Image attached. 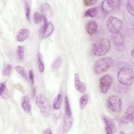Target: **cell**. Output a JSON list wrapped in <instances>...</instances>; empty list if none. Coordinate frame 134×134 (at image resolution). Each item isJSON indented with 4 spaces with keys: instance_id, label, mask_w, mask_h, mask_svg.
Instances as JSON below:
<instances>
[{
    "instance_id": "6da1fadb",
    "label": "cell",
    "mask_w": 134,
    "mask_h": 134,
    "mask_svg": "<svg viewBox=\"0 0 134 134\" xmlns=\"http://www.w3.org/2000/svg\"><path fill=\"white\" fill-rule=\"evenodd\" d=\"M111 48L110 41L106 38L100 39L93 44L92 52L96 57H101L106 54Z\"/></svg>"
},
{
    "instance_id": "277c9868",
    "label": "cell",
    "mask_w": 134,
    "mask_h": 134,
    "mask_svg": "<svg viewBox=\"0 0 134 134\" xmlns=\"http://www.w3.org/2000/svg\"><path fill=\"white\" fill-rule=\"evenodd\" d=\"M114 61L111 57H104L98 59L94 65V72L96 74H100L108 70L112 65Z\"/></svg>"
},
{
    "instance_id": "9a60e30c",
    "label": "cell",
    "mask_w": 134,
    "mask_h": 134,
    "mask_svg": "<svg viewBox=\"0 0 134 134\" xmlns=\"http://www.w3.org/2000/svg\"><path fill=\"white\" fill-rule=\"evenodd\" d=\"M30 31L26 28H23L19 30L16 36V39L18 42H23L26 40L29 37Z\"/></svg>"
},
{
    "instance_id": "ffe728a7",
    "label": "cell",
    "mask_w": 134,
    "mask_h": 134,
    "mask_svg": "<svg viewBox=\"0 0 134 134\" xmlns=\"http://www.w3.org/2000/svg\"><path fill=\"white\" fill-rule=\"evenodd\" d=\"M62 100V95L61 93H59L57 94L55 98L54 99L52 107L55 110H59L61 106Z\"/></svg>"
},
{
    "instance_id": "1f68e13d",
    "label": "cell",
    "mask_w": 134,
    "mask_h": 134,
    "mask_svg": "<svg viewBox=\"0 0 134 134\" xmlns=\"http://www.w3.org/2000/svg\"><path fill=\"white\" fill-rule=\"evenodd\" d=\"M83 4L86 6H91L95 4L97 1L96 0H84L83 1Z\"/></svg>"
},
{
    "instance_id": "4316f807",
    "label": "cell",
    "mask_w": 134,
    "mask_h": 134,
    "mask_svg": "<svg viewBox=\"0 0 134 134\" xmlns=\"http://www.w3.org/2000/svg\"><path fill=\"white\" fill-rule=\"evenodd\" d=\"M133 4L134 1H128L126 3V7L127 10L129 14L132 16H134V11H133Z\"/></svg>"
},
{
    "instance_id": "4fadbf2b",
    "label": "cell",
    "mask_w": 134,
    "mask_h": 134,
    "mask_svg": "<svg viewBox=\"0 0 134 134\" xmlns=\"http://www.w3.org/2000/svg\"><path fill=\"white\" fill-rule=\"evenodd\" d=\"M74 86L77 91L82 94H84L86 91V86L84 83L82 82L80 80L79 74L76 73L74 74Z\"/></svg>"
},
{
    "instance_id": "30bf717a",
    "label": "cell",
    "mask_w": 134,
    "mask_h": 134,
    "mask_svg": "<svg viewBox=\"0 0 134 134\" xmlns=\"http://www.w3.org/2000/svg\"><path fill=\"white\" fill-rule=\"evenodd\" d=\"M113 79L108 74L103 75L99 80V88L100 92L103 94H106L110 87Z\"/></svg>"
},
{
    "instance_id": "f546056e",
    "label": "cell",
    "mask_w": 134,
    "mask_h": 134,
    "mask_svg": "<svg viewBox=\"0 0 134 134\" xmlns=\"http://www.w3.org/2000/svg\"><path fill=\"white\" fill-rule=\"evenodd\" d=\"M12 71V65L10 64H7L5 65L3 69V74L5 76H8L10 74Z\"/></svg>"
},
{
    "instance_id": "836d02e7",
    "label": "cell",
    "mask_w": 134,
    "mask_h": 134,
    "mask_svg": "<svg viewBox=\"0 0 134 134\" xmlns=\"http://www.w3.org/2000/svg\"><path fill=\"white\" fill-rule=\"evenodd\" d=\"M32 96L34 97L35 96V93H36V88H35V87H32Z\"/></svg>"
},
{
    "instance_id": "5b68a950",
    "label": "cell",
    "mask_w": 134,
    "mask_h": 134,
    "mask_svg": "<svg viewBox=\"0 0 134 134\" xmlns=\"http://www.w3.org/2000/svg\"><path fill=\"white\" fill-rule=\"evenodd\" d=\"M63 129L65 132H68L72 127L73 119L72 112L70 105L68 96L65 95L64 97V116Z\"/></svg>"
},
{
    "instance_id": "603a6c76",
    "label": "cell",
    "mask_w": 134,
    "mask_h": 134,
    "mask_svg": "<svg viewBox=\"0 0 134 134\" xmlns=\"http://www.w3.org/2000/svg\"><path fill=\"white\" fill-rule=\"evenodd\" d=\"M24 53H25V48L22 46H18L16 49V54L18 59L22 62L24 59Z\"/></svg>"
},
{
    "instance_id": "e0dca14e",
    "label": "cell",
    "mask_w": 134,
    "mask_h": 134,
    "mask_svg": "<svg viewBox=\"0 0 134 134\" xmlns=\"http://www.w3.org/2000/svg\"><path fill=\"white\" fill-rule=\"evenodd\" d=\"M40 12L41 14L47 18L51 17L53 13L51 6L47 3H44L41 5Z\"/></svg>"
},
{
    "instance_id": "2e32d148",
    "label": "cell",
    "mask_w": 134,
    "mask_h": 134,
    "mask_svg": "<svg viewBox=\"0 0 134 134\" xmlns=\"http://www.w3.org/2000/svg\"><path fill=\"white\" fill-rule=\"evenodd\" d=\"M111 40L113 43L117 47L122 46L125 42L124 37L123 35L120 32L113 34L111 36Z\"/></svg>"
},
{
    "instance_id": "d6a6232c",
    "label": "cell",
    "mask_w": 134,
    "mask_h": 134,
    "mask_svg": "<svg viewBox=\"0 0 134 134\" xmlns=\"http://www.w3.org/2000/svg\"><path fill=\"white\" fill-rule=\"evenodd\" d=\"M42 133L43 134H51L52 133V131L50 128H46L43 130Z\"/></svg>"
},
{
    "instance_id": "d4e9b609",
    "label": "cell",
    "mask_w": 134,
    "mask_h": 134,
    "mask_svg": "<svg viewBox=\"0 0 134 134\" xmlns=\"http://www.w3.org/2000/svg\"><path fill=\"white\" fill-rule=\"evenodd\" d=\"M47 18L46 17H45L43 15H42L41 13L37 12H35V13H34V20L35 24H38L41 23V22H43L44 20Z\"/></svg>"
},
{
    "instance_id": "f1b7e54d",
    "label": "cell",
    "mask_w": 134,
    "mask_h": 134,
    "mask_svg": "<svg viewBox=\"0 0 134 134\" xmlns=\"http://www.w3.org/2000/svg\"><path fill=\"white\" fill-rule=\"evenodd\" d=\"M62 63V59L60 57H58L52 64V68L54 70H58L60 68Z\"/></svg>"
},
{
    "instance_id": "d590c367",
    "label": "cell",
    "mask_w": 134,
    "mask_h": 134,
    "mask_svg": "<svg viewBox=\"0 0 134 134\" xmlns=\"http://www.w3.org/2000/svg\"><path fill=\"white\" fill-rule=\"evenodd\" d=\"M119 133H124V134L125 133V132H123V131H120Z\"/></svg>"
},
{
    "instance_id": "52a82bcc",
    "label": "cell",
    "mask_w": 134,
    "mask_h": 134,
    "mask_svg": "<svg viewBox=\"0 0 134 134\" xmlns=\"http://www.w3.org/2000/svg\"><path fill=\"white\" fill-rule=\"evenodd\" d=\"M107 107L109 110L116 114H119L122 110V100L117 95H111L107 99Z\"/></svg>"
},
{
    "instance_id": "7402d4cb",
    "label": "cell",
    "mask_w": 134,
    "mask_h": 134,
    "mask_svg": "<svg viewBox=\"0 0 134 134\" xmlns=\"http://www.w3.org/2000/svg\"><path fill=\"white\" fill-rule=\"evenodd\" d=\"M97 8L96 7H93L86 10L84 14V16L85 17L94 18L97 15Z\"/></svg>"
},
{
    "instance_id": "8992f818",
    "label": "cell",
    "mask_w": 134,
    "mask_h": 134,
    "mask_svg": "<svg viewBox=\"0 0 134 134\" xmlns=\"http://www.w3.org/2000/svg\"><path fill=\"white\" fill-rule=\"evenodd\" d=\"M107 30L112 34L120 32L122 27V21L119 18L111 16L109 17L106 23Z\"/></svg>"
},
{
    "instance_id": "44dd1931",
    "label": "cell",
    "mask_w": 134,
    "mask_h": 134,
    "mask_svg": "<svg viewBox=\"0 0 134 134\" xmlns=\"http://www.w3.org/2000/svg\"><path fill=\"white\" fill-rule=\"evenodd\" d=\"M89 96L87 94L84 93L83 95H82L79 99V106L81 109H84L88 102Z\"/></svg>"
},
{
    "instance_id": "7a4b0ae2",
    "label": "cell",
    "mask_w": 134,
    "mask_h": 134,
    "mask_svg": "<svg viewBox=\"0 0 134 134\" xmlns=\"http://www.w3.org/2000/svg\"><path fill=\"white\" fill-rule=\"evenodd\" d=\"M118 82L126 86H130L133 82V71L127 67L121 68L117 73Z\"/></svg>"
},
{
    "instance_id": "cb8c5ba5",
    "label": "cell",
    "mask_w": 134,
    "mask_h": 134,
    "mask_svg": "<svg viewBox=\"0 0 134 134\" xmlns=\"http://www.w3.org/2000/svg\"><path fill=\"white\" fill-rule=\"evenodd\" d=\"M37 61L39 71L40 73H43L44 70V65L42 60V57L40 53H38L37 55Z\"/></svg>"
},
{
    "instance_id": "e575fe53",
    "label": "cell",
    "mask_w": 134,
    "mask_h": 134,
    "mask_svg": "<svg viewBox=\"0 0 134 134\" xmlns=\"http://www.w3.org/2000/svg\"><path fill=\"white\" fill-rule=\"evenodd\" d=\"M133 51H134V50H133V49H132V51H131V56H132V57H133Z\"/></svg>"
},
{
    "instance_id": "3957f363",
    "label": "cell",
    "mask_w": 134,
    "mask_h": 134,
    "mask_svg": "<svg viewBox=\"0 0 134 134\" xmlns=\"http://www.w3.org/2000/svg\"><path fill=\"white\" fill-rule=\"evenodd\" d=\"M36 104L41 115L44 117H48L51 113V106L46 96L41 93L39 94L36 98Z\"/></svg>"
},
{
    "instance_id": "484cf974",
    "label": "cell",
    "mask_w": 134,
    "mask_h": 134,
    "mask_svg": "<svg viewBox=\"0 0 134 134\" xmlns=\"http://www.w3.org/2000/svg\"><path fill=\"white\" fill-rule=\"evenodd\" d=\"M15 69L16 71L23 78H24L26 80L28 79V76L26 73V70L23 66L21 65H16L15 67Z\"/></svg>"
},
{
    "instance_id": "8fae6325",
    "label": "cell",
    "mask_w": 134,
    "mask_h": 134,
    "mask_svg": "<svg viewBox=\"0 0 134 134\" xmlns=\"http://www.w3.org/2000/svg\"><path fill=\"white\" fill-rule=\"evenodd\" d=\"M102 119L105 125V130L106 133L112 134L115 133L116 130V127L114 121L104 114L102 115Z\"/></svg>"
},
{
    "instance_id": "5bb4252c",
    "label": "cell",
    "mask_w": 134,
    "mask_h": 134,
    "mask_svg": "<svg viewBox=\"0 0 134 134\" xmlns=\"http://www.w3.org/2000/svg\"><path fill=\"white\" fill-rule=\"evenodd\" d=\"M98 26L97 23L94 20L89 21L86 25V30L87 33L91 36L95 35L98 31Z\"/></svg>"
},
{
    "instance_id": "7c38bea8",
    "label": "cell",
    "mask_w": 134,
    "mask_h": 134,
    "mask_svg": "<svg viewBox=\"0 0 134 134\" xmlns=\"http://www.w3.org/2000/svg\"><path fill=\"white\" fill-rule=\"evenodd\" d=\"M133 118V105H130L120 118V121L123 124H128L131 122Z\"/></svg>"
},
{
    "instance_id": "83f0119b",
    "label": "cell",
    "mask_w": 134,
    "mask_h": 134,
    "mask_svg": "<svg viewBox=\"0 0 134 134\" xmlns=\"http://www.w3.org/2000/svg\"><path fill=\"white\" fill-rule=\"evenodd\" d=\"M25 10L26 18L28 21L30 22V6L28 3V2H26L25 3Z\"/></svg>"
},
{
    "instance_id": "ba28073f",
    "label": "cell",
    "mask_w": 134,
    "mask_h": 134,
    "mask_svg": "<svg viewBox=\"0 0 134 134\" xmlns=\"http://www.w3.org/2000/svg\"><path fill=\"white\" fill-rule=\"evenodd\" d=\"M43 23V25L39 31V37L41 39H46L51 35L54 28L52 23L48 21L47 18H46Z\"/></svg>"
},
{
    "instance_id": "d6986e66",
    "label": "cell",
    "mask_w": 134,
    "mask_h": 134,
    "mask_svg": "<svg viewBox=\"0 0 134 134\" xmlns=\"http://www.w3.org/2000/svg\"><path fill=\"white\" fill-rule=\"evenodd\" d=\"M0 95L1 98L4 100L7 99L9 97V92L5 82L1 83L0 85Z\"/></svg>"
},
{
    "instance_id": "9c48e42d",
    "label": "cell",
    "mask_w": 134,
    "mask_h": 134,
    "mask_svg": "<svg viewBox=\"0 0 134 134\" xmlns=\"http://www.w3.org/2000/svg\"><path fill=\"white\" fill-rule=\"evenodd\" d=\"M120 4L119 0H106L101 3V8L105 14H109L117 9Z\"/></svg>"
},
{
    "instance_id": "4dcf8cb0",
    "label": "cell",
    "mask_w": 134,
    "mask_h": 134,
    "mask_svg": "<svg viewBox=\"0 0 134 134\" xmlns=\"http://www.w3.org/2000/svg\"><path fill=\"white\" fill-rule=\"evenodd\" d=\"M28 78L29 80V82L31 86L34 84V74L32 70L29 71L28 72Z\"/></svg>"
},
{
    "instance_id": "ac0fdd59",
    "label": "cell",
    "mask_w": 134,
    "mask_h": 134,
    "mask_svg": "<svg viewBox=\"0 0 134 134\" xmlns=\"http://www.w3.org/2000/svg\"><path fill=\"white\" fill-rule=\"evenodd\" d=\"M21 106L23 109L27 113H30L31 111V104L29 97L28 96H24L22 99Z\"/></svg>"
}]
</instances>
